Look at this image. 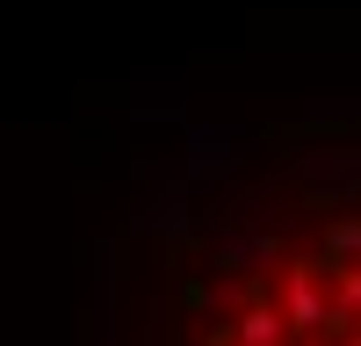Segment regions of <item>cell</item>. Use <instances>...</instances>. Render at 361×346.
I'll list each match as a JSON object with an SVG mask.
<instances>
[{"mask_svg": "<svg viewBox=\"0 0 361 346\" xmlns=\"http://www.w3.org/2000/svg\"><path fill=\"white\" fill-rule=\"evenodd\" d=\"M195 346H354V238H260L188 317Z\"/></svg>", "mask_w": 361, "mask_h": 346, "instance_id": "1", "label": "cell"}]
</instances>
